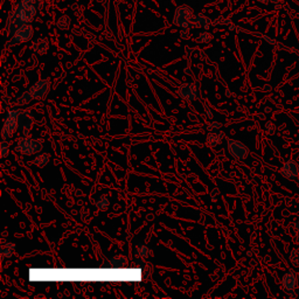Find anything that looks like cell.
I'll return each instance as SVG.
<instances>
[{"label": "cell", "mask_w": 299, "mask_h": 299, "mask_svg": "<svg viewBox=\"0 0 299 299\" xmlns=\"http://www.w3.org/2000/svg\"><path fill=\"white\" fill-rule=\"evenodd\" d=\"M282 175L285 177L286 179L295 180L297 179L299 175V165L295 160H287L282 167Z\"/></svg>", "instance_id": "30bf717a"}, {"label": "cell", "mask_w": 299, "mask_h": 299, "mask_svg": "<svg viewBox=\"0 0 299 299\" xmlns=\"http://www.w3.org/2000/svg\"><path fill=\"white\" fill-rule=\"evenodd\" d=\"M205 110L207 111V116H208V117H209V118H212V117H213V114H212V111H211V110H209V109H208V108H207V106H206V105H205Z\"/></svg>", "instance_id": "4316f807"}, {"label": "cell", "mask_w": 299, "mask_h": 299, "mask_svg": "<svg viewBox=\"0 0 299 299\" xmlns=\"http://www.w3.org/2000/svg\"><path fill=\"white\" fill-rule=\"evenodd\" d=\"M32 36H33V28L31 27V25H22L17 28L16 32L12 34L11 40H8L6 46L8 47V46L24 44V42H27L28 40H31Z\"/></svg>", "instance_id": "5b68a950"}, {"label": "cell", "mask_w": 299, "mask_h": 299, "mask_svg": "<svg viewBox=\"0 0 299 299\" xmlns=\"http://www.w3.org/2000/svg\"><path fill=\"white\" fill-rule=\"evenodd\" d=\"M193 24L199 26V27H208L209 24V20L206 18V17H203L202 14H198L197 17L193 19Z\"/></svg>", "instance_id": "ac0fdd59"}, {"label": "cell", "mask_w": 299, "mask_h": 299, "mask_svg": "<svg viewBox=\"0 0 299 299\" xmlns=\"http://www.w3.org/2000/svg\"><path fill=\"white\" fill-rule=\"evenodd\" d=\"M193 12L189 7L180 6L175 10L174 24L181 28H189L193 26Z\"/></svg>", "instance_id": "277c9868"}, {"label": "cell", "mask_w": 299, "mask_h": 299, "mask_svg": "<svg viewBox=\"0 0 299 299\" xmlns=\"http://www.w3.org/2000/svg\"><path fill=\"white\" fill-rule=\"evenodd\" d=\"M264 129H266V131L268 132L269 134H272L275 132V126L271 122H266V125H264Z\"/></svg>", "instance_id": "484cf974"}, {"label": "cell", "mask_w": 299, "mask_h": 299, "mask_svg": "<svg viewBox=\"0 0 299 299\" xmlns=\"http://www.w3.org/2000/svg\"><path fill=\"white\" fill-rule=\"evenodd\" d=\"M223 137H224L223 132H220V131L211 132V133H209V136L207 137V142H208V144L211 146H216L221 142H222Z\"/></svg>", "instance_id": "4fadbf2b"}, {"label": "cell", "mask_w": 299, "mask_h": 299, "mask_svg": "<svg viewBox=\"0 0 299 299\" xmlns=\"http://www.w3.org/2000/svg\"><path fill=\"white\" fill-rule=\"evenodd\" d=\"M34 118L31 111L27 110H19L18 115V126L20 130L22 131L24 136H28L32 125H33Z\"/></svg>", "instance_id": "52a82bcc"}, {"label": "cell", "mask_w": 299, "mask_h": 299, "mask_svg": "<svg viewBox=\"0 0 299 299\" xmlns=\"http://www.w3.org/2000/svg\"><path fill=\"white\" fill-rule=\"evenodd\" d=\"M228 151L232 154V157H234L237 160L246 159L247 156H248V148L244 144L234 139L228 140Z\"/></svg>", "instance_id": "8992f818"}, {"label": "cell", "mask_w": 299, "mask_h": 299, "mask_svg": "<svg viewBox=\"0 0 299 299\" xmlns=\"http://www.w3.org/2000/svg\"><path fill=\"white\" fill-rule=\"evenodd\" d=\"M212 40V36L209 33H201L200 36L198 37V41L199 42H202V44H205V42H209Z\"/></svg>", "instance_id": "cb8c5ba5"}, {"label": "cell", "mask_w": 299, "mask_h": 299, "mask_svg": "<svg viewBox=\"0 0 299 299\" xmlns=\"http://www.w3.org/2000/svg\"><path fill=\"white\" fill-rule=\"evenodd\" d=\"M282 285L286 291H292L298 285V278L297 275L293 271H287L282 277Z\"/></svg>", "instance_id": "8fae6325"}, {"label": "cell", "mask_w": 299, "mask_h": 299, "mask_svg": "<svg viewBox=\"0 0 299 299\" xmlns=\"http://www.w3.org/2000/svg\"><path fill=\"white\" fill-rule=\"evenodd\" d=\"M40 1L41 0H21L17 5L7 21L8 34L12 35L20 26L28 25L33 21L37 8L40 7Z\"/></svg>", "instance_id": "6da1fadb"}, {"label": "cell", "mask_w": 299, "mask_h": 299, "mask_svg": "<svg viewBox=\"0 0 299 299\" xmlns=\"http://www.w3.org/2000/svg\"><path fill=\"white\" fill-rule=\"evenodd\" d=\"M178 94L181 99L193 100L198 97V89L194 83H183L178 88Z\"/></svg>", "instance_id": "9c48e42d"}, {"label": "cell", "mask_w": 299, "mask_h": 299, "mask_svg": "<svg viewBox=\"0 0 299 299\" xmlns=\"http://www.w3.org/2000/svg\"><path fill=\"white\" fill-rule=\"evenodd\" d=\"M50 80H40V81L35 82L33 85H32L30 89V93L33 99L40 100L47 95L48 90H50Z\"/></svg>", "instance_id": "ba28073f"}, {"label": "cell", "mask_w": 299, "mask_h": 299, "mask_svg": "<svg viewBox=\"0 0 299 299\" xmlns=\"http://www.w3.org/2000/svg\"><path fill=\"white\" fill-rule=\"evenodd\" d=\"M293 231H295V237L297 240V242H299V221H295L292 223Z\"/></svg>", "instance_id": "d4e9b609"}, {"label": "cell", "mask_w": 299, "mask_h": 299, "mask_svg": "<svg viewBox=\"0 0 299 299\" xmlns=\"http://www.w3.org/2000/svg\"><path fill=\"white\" fill-rule=\"evenodd\" d=\"M221 128V124L217 122H211L208 125H207V130H208L209 132H215V131H218Z\"/></svg>", "instance_id": "603a6c76"}, {"label": "cell", "mask_w": 299, "mask_h": 299, "mask_svg": "<svg viewBox=\"0 0 299 299\" xmlns=\"http://www.w3.org/2000/svg\"><path fill=\"white\" fill-rule=\"evenodd\" d=\"M32 100H33V97H32L30 90H27L20 95V96L18 97V100H17V102H18V104L22 105V104H27V103L31 102Z\"/></svg>", "instance_id": "ffe728a7"}, {"label": "cell", "mask_w": 299, "mask_h": 299, "mask_svg": "<svg viewBox=\"0 0 299 299\" xmlns=\"http://www.w3.org/2000/svg\"><path fill=\"white\" fill-rule=\"evenodd\" d=\"M95 205H96L97 208L100 209V211H105V209L109 207V205H110V201H109V199L105 197V195H102V197H100L99 199L96 200Z\"/></svg>", "instance_id": "e0dca14e"}, {"label": "cell", "mask_w": 299, "mask_h": 299, "mask_svg": "<svg viewBox=\"0 0 299 299\" xmlns=\"http://www.w3.org/2000/svg\"><path fill=\"white\" fill-rule=\"evenodd\" d=\"M290 261L296 268H299V248H293L290 252Z\"/></svg>", "instance_id": "d6986e66"}, {"label": "cell", "mask_w": 299, "mask_h": 299, "mask_svg": "<svg viewBox=\"0 0 299 299\" xmlns=\"http://www.w3.org/2000/svg\"><path fill=\"white\" fill-rule=\"evenodd\" d=\"M8 151H10V145H8L7 140H2L1 144H0V154H1V157H6Z\"/></svg>", "instance_id": "7402d4cb"}, {"label": "cell", "mask_w": 299, "mask_h": 299, "mask_svg": "<svg viewBox=\"0 0 299 299\" xmlns=\"http://www.w3.org/2000/svg\"><path fill=\"white\" fill-rule=\"evenodd\" d=\"M18 115H19V109H13L7 112L6 118L4 120V125H2V131H1V137L4 140H10L13 137V134L16 133L18 126Z\"/></svg>", "instance_id": "3957f363"}, {"label": "cell", "mask_w": 299, "mask_h": 299, "mask_svg": "<svg viewBox=\"0 0 299 299\" xmlns=\"http://www.w3.org/2000/svg\"><path fill=\"white\" fill-rule=\"evenodd\" d=\"M134 255H136L137 258L144 260V258H148L151 255V249H149L146 246H138L134 250Z\"/></svg>", "instance_id": "5bb4252c"}, {"label": "cell", "mask_w": 299, "mask_h": 299, "mask_svg": "<svg viewBox=\"0 0 299 299\" xmlns=\"http://www.w3.org/2000/svg\"><path fill=\"white\" fill-rule=\"evenodd\" d=\"M42 148H44V144H42L41 139H35V138L24 136L17 144L16 151L31 156V154H35L37 152L41 151Z\"/></svg>", "instance_id": "7a4b0ae2"}, {"label": "cell", "mask_w": 299, "mask_h": 299, "mask_svg": "<svg viewBox=\"0 0 299 299\" xmlns=\"http://www.w3.org/2000/svg\"><path fill=\"white\" fill-rule=\"evenodd\" d=\"M33 50L37 54H45L46 51L48 50V42H47V40L44 39V37H40V39H36L35 41L33 42Z\"/></svg>", "instance_id": "7c38bea8"}, {"label": "cell", "mask_w": 299, "mask_h": 299, "mask_svg": "<svg viewBox=\"0 0 299 299\" xmlns=\"http://www.w3.org/2000/svg\"><path fill=\"white\" fill-rule=\"evenodd\" d=\"M14 249H16V246H14L13 243H10V242L6 243L4 247H2V249H1V256H2V257H6V258L12 257Z\"/></svg>", "instance_id": "2e32d148"}, {"label": "cell", "mask_w": 299, "mask_h": 299, "mask_svg": "<svg viewBox=\"0 0 299 299\" xmlns=\"http://www.w3.org/2000/svg\"><path fill=\"white\" fill-rule=\"evenodd\" d=\"M69 24H70V21H69L68 17H66V16L61 17V18L57 20V26H59L61 30H66V28H68Z\"/></svg>", "instance_id": "44dd1931"}, {"label": "cell", "mask_w": 299, "mask_h": 299, "mask_svg": "<svg viewBox=\"0 0 299 299\" xmlns=\"http://www.w3.org/2000/svg\"><path fill=\"white\" fill-rule=\"evenodd\" d=\"M258 1H260V2H264V4H266V2H268V1L277 2V1H278V0H258Z\"/></svg>", "instance_id": "83f0119b"}, {"label": "cell", "mask_w": 299, "mask_h": 299, "mask_svg": "<svg viewBox=\"0 0 299 299\" xmlns=\"http://www.w3.org/2000/svg\"><path fill=\"white\" fill-rule=\"evenodd\" d=\"M48 162H50V154H47V153L37 154V156L35 157V159L33 160V163L35 164V165L40 166V167H44V166L47 165Z\"/></svg>", "instance_id": "9a60e30c"}]
</instances>
